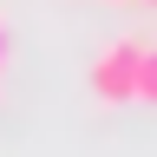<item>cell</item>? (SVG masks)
<instances>
[{"label": "cell", "mask_w": 157, "mask_h": 157, "mask_svg": "<svg viewBox=\"0 0 157 157\" xmlns=\"http://www.w3.org/2000/svg\"><path fill=\"white\" fill-rule=\"evenodd\" d=\"M137 52H144V39H111V46L92 59L98 105H131V92H137Z\"/></svg>", "instance_id": "1"}, {"label": "cell", "mask_w": 157, "mask_h": 157, "mask_svg": "<svg viewBox=\"0 0 157 157\" xmlns=\"http://www.w3.org/2000/svg\"><path fill=\"white\" fill-rule=\"evenodd\" d=\"M131 105L157 111V39H144V52H137V92H131Z\"/></svg>", "instance_id": "2"}, {"label": "cell", "mask_w": 157, "mask_h": 157, "mask_svg": "<svg viewBox=\"0 0 157 157\" xmlns=\"http://www.w3.org/2000/svg\"><path fill=\"white\" fill-rule=\"evenodd\" d=\"M0 66H7V26H0Z\"/></svg>", "instance_id": "3"}, {"label": "cell", "mask_w": 157, "mask_h": 157, "mask_svg": "<svg viewBox=\"0 0 157 157\" xmlns=\"http://www.w3.org/2000/svg\"><path fill=\"white\" fill-rule=\"evenodd\" d=\"M105 7H137V0H105Z\"/></svg>", "instance_id": "4"}, {"label": "cell", "mask_w": 157, "mask_h": 157, "mask_svg": "<svg viewBox=\"0 0 157 157\" xmlns=\"http://www.w3.org/2000/svg\"><path fill=\"white\" fill-rule=\"evenodd\" d=\"M144 7H157V0H144Z\"/></svg>", "instance_id": "5"}]
</instances>
